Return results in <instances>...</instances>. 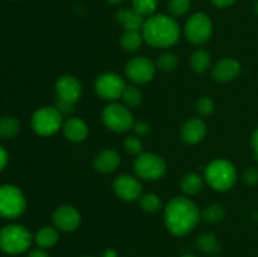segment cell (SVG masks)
<instances>
[{"mask_svg":"<svg viewBox=\"0 0 258 257\" xmlns=\"http://www.w3.org/2000/svg\"><path fill=\"white\" fill-rule=\"evenodd\" d=\"M243 181L248 185H256L258 184V169L253 168H247L243 173Z\"/></svg>","mask_w":258,"mask_h":257,"instance_id":"836d02e7","label":"cell"},{"mask_svg":"<svg viewBox=\"0 0 258 257\" xmlns=\"http://www.w3.org/2000/svg\"><path fill=\"white\" fill-rule=\"evenodd\" d=\"M103 123L115 133H125L134 126L133 113L126 106L112 103L106 106L102 112Z\"/></svg>","mask_w":258,"mask_h":257,"instance_id":"9c48e42d","label":"cell"},{"mask_svg":"<svg viewBox=\"0 0 258 257\" xmlns=\"http://www.w3.org/2000/svg\"><path fill=\"white\" fill-rule=\"evenodd\" d=\"M207 134V126L201 118H190L181 127V139L185 144L196 145L201 143Z\"/></svg>","mask_w":258,"mask_h":257,"instance_id":"2e32d148","label":"cell"},{"mask_svg":"<svg viewBox=\"0 0 258 257\" xmlns=\"http://www.w3.org/2000/svg\"><path fill=\"white\" fill-rule=\"evenodd\" d=\"M181 189L188 196H196L203 189V179L199 174L189 173L181 179Z\"/></svg>","mask_w":258,"mask_h":257,"instance_id":"44dd1931","label":"cell"},{"mask_svg":"<svg viewBox=\"0 0 258 257\" xmlns=\"http://www.w3.org/2000/svg\"><path fill=\"white\" fill-rule=\"evenodd\" d=\"M108 3H111V4H120V3L125 2V0H107Z\"/></svg>","mask_w":258,"mask_h":257,"instance_id":"60d3db41","label":"cell"},{"mask_svg":"<svg viewBox=\"0 0 258 257\" xmlns=\"http://www.w3.org/2000/svg\"><path fill=\"white\" fill-rule=\"evenodd\" d=\"M87 257H88V256H87Z\"/></svg>","mask_w":258,"mask_h":257,"instance_id":"ee69618b","label":"cell"},{"mask_svg":"<svg viewBox=\"0 0 258 257\" xmlns=\"http://www.w3.org/2000/svg\"><path fill=\"white\" fill-rule=\"evenodd\" d=\"M183 257H196V256H193V254H185V256H183Z\"/></svg>","mask_w":258,"mask_h":257,"instance_id":"7bdbcfd3","label":"cell"},{"mask_svg":"<svg viewBox=\"0 0 258 257\" xmlns=\"http://www.w3.org/2000/svg\"><path fill=\"white\" fill-rule=\"evenodd\" d=\"M134 169L139 178L145 180H156L166 173V163L163 158L151 153H143L134 163Z\"/></svg>","mask_w":258,"mask_h":257,"instance_id":"ba28073f","label":"cell"},{"mask_svg":"<svg viewBox=\"0 0 258 257\" xmlns=\"http://www.w3.org/2000/svg\"><path fill=\"white\" fill-rule=\"evenodd\" d=\"M63 134L72 143H81L87 138L88 127L81 118L71 117L63 123Z\"/></svg>","mask_w":258,"mask_h":257,"instance_id":"ac0fdd59","label":"cell"},{"mask_svg":"<svg viewBox=\"0 0 258 257\" xmlns=\"http://www.w3.org/2000/svg\"><path fill=\"white\" fill-rule=\"evenodd\" d=\"M113 190L123 201L134 202L140 198L143 193V185L135 176L123 174L113 180Z\"/></svg>","mask_w":258,"mask_h":257,"instance_id":"4fadbf2b","label":"cell"},{"mask_svg":"<svg viewBox=\"0 0 258 257\" xmlns=\"http://www.w3.org/2000/svg\"><path fill=\"white\" fill-rule=\"evenodd\" d=\"M251 145H252V149H253L254 158H256L258 160V127L253 131V134H252Z\"/></svg>","mask_w":258,"mask_h":257,"instance_id":"d590c367","label":"cell"},{"mask_svg":"<svg viewBox=\"0 0 258 257\" xmlns=\"http://www.w3.org/2000/svg\"><path fill=\"white\" fill-rule=\"evenodd\" d=\"M62 113L57 107H42L32 117V127L38 135H54L62 126Z\"/></svg>","mask_w":258,"mask_h":257,"instance_id":"52a82bcc","label":"cell"},{"mask_svg":"<svg viewBox=\"0 0 258 257\" xmlns=\"http://www.w3.org/2000/svg\"><path fill=\"white\" fill-rule=\"evenodd\" d=\"M254 10H256V13L258 14V0H257V3H256V5H254Z\"/></svg>","mask_w":258,"mask_h":257,"instance_id":"b9f144b4","label":"cell"},{"mask_svg":"<svg viewBox=\"0 0 258 257\" xmlns=\"http://www.w3.org/2000/svg\"><path fill=\"white\" fill-rule=\"evenodd\" d=\"M178 66V57L171 52H165L160 54L156 59V67L164 72H170Z\"/></svg>","mask_w":258,"mask_h":257,"instance_id":"f1b7e54d","label":"cell"},{"mask_svg":"<svg viewBox=\"0 0 258 257\" xmlns=\"http://www.w3.org/2000/svg\"><path fill=\"white\" fill-rule=\"evenodd\" d=\"M103 257H117V253H116L113 249H107V251L103 253Z\"/></svg>","mask_w":258,"mask_h":257,"instance_id":"ab89813d","label":"cell"},{"mask_svg":"<svg viewBox=\"0 0 258 257\" xmlns=\"http://www.w3.org/2000/svg\"><path fill=\"white\" fill-rule=\"evenodd\" d=\"M58 242V232L53 227H43L35 234V243L42 248H49Z\"/></svg>","mask_w":258,"mask_h":257,"instance_id":"ffe728a7","label":"cell"},{"mask_svg":"<svg viewBox=\"0 0 258 257\" xmlns=\"http://www.w3.org/2000/svg\"><path fill=\"white\" fill-rule=\"evenodd\" d=\"M144 37L143 34H140V32H135V30H126L125 33L121 37L120 43L122 45V48L127 52H135L140 48V45L143 44Z\"/></svg>","mask_w":258,"mask_h":257,"instance_id":"603a6c76","label":"cell"},{"mask_svg":"<svg viewBox=\"0 0 258 257\" xmlns=\"http://www.w3.org/2000/svg\"><path fill=\"white\" fill-rule=\"evenodd\" d=\"M126 85L122 78L116 73H103L98 76L95 82L96 93L101 98L107 101H113L122 96Z\"/></svg>","mask_w":258,"mask_h":257,"instance_id":"8fae6325","label":"cell"},{"mask_svg":"<svg viewBox=\"0 0 258 257\" xmlns=\"http://www.w3.org/2000/svg\"><path fill=\"white\" fill-rule=\"evenodd\" d=\"M179 35H180V30H179L178 23L168 15H151L144 23V40L153 47H171L178 42Z\"/></svg>","mask_w":258,"mask_h":257,"instance_id":"7a4b0ae2","label":"cell"},{"mask_svg":"<svg viewBox=\"0 0 258 257\" xmlns=\"http://www.w3.org/2000/svg\"><path fill=\"white\" fill-rule=\"evenodd\" d=\"M8 164V153L5 151V149L0 145V171L7 166Z\"/></svg>","mask_w":258,"mask_h":257,"instance_id":"8d00e7d4","label":"cell"},{"mask_svg":"<svg viewBox=\"0 0 258 257\" xmlns=\"http://www.w3.org/2000/svg\"><path fill=\"white\" fill-rule=\"evenodd\" d=\"M197 246L201 251L206 252V253H218L219 246L217 243V237L213 233H204L198 237L197 239Z\"/></svg>","mask_w":258,"mask_h":257,"instance_id":"d4e9b609","label":"cell"},{"mask_svg":"<svg viewBox=\"0 0 258 257\" xmlns=\"http://www.w3.org/2000/svg\"><path fill=\"white\" fill-rule=\"evenodd\" d=\"M134 128H135V133L140 136L146 135V134L149 133V126L146 125L145 122H143V121L135 123V125H134Z\"/></svg>","mask_w":258,"mask_h":257,"instance_id":"e575fe53","label":"cell"},{"mask_svg":"<svg viewBox=\"0 0 258 257\" xmlns=\"http://www.w3.org/2000/svg\"><path fill=\"white\" fill-rule=\"evenodd\" d=\"M155 65L149 58L138 57L128 60L125 67L126 76L133 82L136 83H148L155 76Z\"/></svg>","mask_w":258,"mask_h":257,"instance_id":"7c38bea8","label":"cell"},{"mask_svg":"<svg viewBox=\"0 0 258 257\" xmlns=\"http://www.w3.org/2000/svg\"><path fill=\"white\" fill-rule=\"evenodd\" d=\"M28 257H49V256H48L44 251H42V249H34V251H32L29 254H28Z\"/></svg>","mask_w":258,"mask_h":257,"instance_id":"f35d334b","label":"cell"},{"mask_svg":"<svg viewBox=\"0 0 258 257\" xmlns=\"http://www.w3.org/2000/svg\"><path fill=\"white\" fill-rule=\"evenodd\" d=\"M241 72V65L234 58L221 59L213 68V78L217 82H229Z\"/></svg>","mask_w":258,"mask_h":257,"instance_id":"9a60e30c","label":"cell"},{"mask_svg":"<svg viewBox=\"0 0 258 257\" xmlns=\"http://www.w3.org/2000/svg\"><path fill=\"white\" fill-rule=\"evenodd\" d=\"M120 155L115 150L106 149V150H102L96 155L95 160H93V166L98 173L108 174L115 171L117 166L120 165Z\"/></svg>","mask_w":258,"mask_h":257,"instance_id":"e0dca14e","label":"cell"},{"mask_svg":"<svg viewBox=\"0 0 258 257\" xmlns=\"http://www.w3.org/2000/svg\"><path fill=\"white\" fill-rule=\"evenodd\" d=\"M32 243V234L20 224H9L0 229V249L5 253L19 254Z\"/></svg>","mask_w":258,"mask_h":257,"instance_id":"277c9868","label":"cell"},{"mask_svg":"<svg viewBox=\"0 0 258 257\" xmlns=\"http://www.w3.org/2000/svg\"><path fill=\"white\" fill-rule=\"evenodd\" d=\"M184 32L189 42L193 44H204L208 42L213 32L211 18L204 13H196L188 19Z\"/></svg>","mask_w":258,"mask_h":257,"instance_id":"30bf717a","label":"cell"},{"mask_svg":"<svg viewBox=\"0 0 258 257\" xmlns=\"http://www.w3.org/2000/svg\"><path fill=\"white\" fill-rule=\"evenodd\" d=\"M212 3L218 8H227L236 3V0H212Z\"/></svg>","mask_w":258,"mask_h":257,"instance_id":"74e56055","label":"cell"},{"mask_svg":"<svg viewBox=\"0 0 258 257\" xmlns=\"http://www.w3.org/2000/svg\"><path fill=\"white\" fill-rule=\"evenodd\" d=\"M168 8L173 17H181L190 8V0H170Z\"/></svg>","mask_w":258,"mask_h":257,"instance_id":"4dcf8cb0","label":"cell"},{"mask_svg":"<svg viewBox=\"0 0 258 257\" xmlns=\"http://www.w3.org/2000/svg\"><path fill=\"white\" fill-rule=\"evenodd\" d=\"M224 216H226V213H224L223 207L218 206V204H212V206L206 207L202 212V217L209 223H218L224 218Z\"/></svg>","mask_w":258,"mask_h":257,"instance_id":"83f0119b","label":"cell"},{"mask_svg":"<svg viewBox=\"0 0 258 257\" xmlns=\"http://www.w3.org/2000/svg\"><path fill=\"white\" fill-rule=\"evenodd\" d=\"M214 110V102L211 97H202L197 101V111L201 115H211Z\"/></svg>","mask_w":258,"mask_h":257,"instance_id":"d6a6232c","label":"cell"},{"mask_svg":"<svg viewBox=\"0 0 258 257\" xmlns=\"http://www.w3.org/2000/svg\"><path fill=\"white\" fill-rule=\"evenodd\" d=\"M190 65L193 70L198 73L206 72L211 66V54L204 49H198L193 53L190 58Z\"/></svg>","mask_w":258,"mask_h":257,"instance_id":"cb8c5ba5","label":"cell"},{"mask_svg":"<svg viewBox=\"0 0 258 257\" xmlns=\"http://www.w3.org/2000/svg\"><path fill=\"white\" fill-rule=\"evenodd\" d=\"M159 0H133V9L141 17H151L158 8Z\"/></svg>","mask_w":258,"mask_h":257,"instance_id":"484cf974","label":"cell"},{"mask_svg":"<svg viewBox=\"0 0 258 257\" xmlns=\"http://www.w3.org/2000/svg\"><path fill=\"white\" fill-rule=\"evenodd\" d=\"M201 216V211L194 202L185 197H176L166 206L164 218L170 233L174 236H185L198 226Z\"/></svg>","mask_w":258,"mask_h":257,"instance_id":"6da1fadb","label":"cell"},{"mask_svg":"<svg viewBox=\"0 0 258 257\" xmlns=\"http://www.w3.org/2000/svg\"><path fill=\"white\" fill-rule=\"evenodd\" d=\"M206 180L216 190L226 191L236 184L237 170L231 161L216 159L206 168Z\"/></svg>","mask_w":258,"mask_h":257,"instance_id":"3957f363","label":"cell"},{"mask_svg":"<svg viewBox=\"0 0 258 257\" xmlns=\"http://www.w3.org/2000/svg\"><path fill=\"white\" fill-rule=\"evenodd\" d=\"M140 206L148 213H155L161 208V199L156 194H145L140 198Z\"/></svg>","mask_w":258,"mask_h":257,"instance_id":"f546056e","label":"cell"},{"mask_svg":"<svg viewBox=\"0 0 258 257\" xmlns=\"http://www.w3.org/2000/svg\"><path fill=\"white\" fill-rule=\"evenodd\" d=\"M55 93H57V106L62 115L73 111L75 103L80 100L82 95V85L73 76H62L55 82Z\"/></svg>","mask_w":258,"mask_h":257,"instance_id":"5b68a950","label":"cell"},{"mask_svg":"<svg viewBox=\"0 0 258 257\" xmlns=\"http://www.w3.org/2000/svg\"><path fill=\"white\" fill-rule=\"evenodd\" d=\"M122 100L128 107H136L141 103L143 100V95H141L140 90L135 86H126L125 90L122 92Z\"/></svg>","mask_w":258,"mask_h":257,"instance_id":"4316f807","label":"cell"},{"mask_svg":"<svg viewBox=\"0 0 258 257\" xmlns=\"http://www.w3.org/2000/svg\"><path fill=\"white\" fill-rule=\"evenodd\" d=\"M123 146H125L127 153L134 154V155H140V154H143L144 145L140 139L136 138V136H128V138H126Z\"/></svg>","mask_w":258,"mask_h":257,"instance_id":"1f68e13d","label":"cell"},{"mask_svg":"<svg viewBox=\"0 0 258 257\" xmlns=\"http://www.w3.org/2000/svg\"><path fill=\"white\" fill-rule=\"evenodd\" d=\"M116 19L126 30H135V32L143 30L145 23L144 17H141L134 9H120L116 14Z\"/></svg>","mask_w":258,"mask_h":257,"instance_id":"d6986e66","label":"cell"},{"mask_svg":"<svg viewBox=\"0 0 258 257\" xmlns=\"http://www.w3.org/2000/svg\"><path fill=\"white\" fill-rule=\"evenodd\" d=\"M19 121L13 116L0 117V139L14 138L19 133Z\"/></svg>","mask_w":258,"mask_h":257,"instance_id":"7402d4cb","label":"cell"},{"mask_svg":"<svg viewBox=\"0 0 258 257\" xmlns=\"http://www.w3.org/2000/svg\"><path fill=\"white\" fill-rule=\"evenodd\" d=\"M27 207L24 194L12 184L0 185V217L17 218L22 216Z\"/></svg>","mask_w":258,"mask_h":257,"instance_id":"8992f818","label":"cell"},{"mask_svg":"<svg viewBox=\"0 0 258 257\" xmlns=\"http://www.w3.org/2000/svg\"><path fill=\"white\" fill-rule=\"evenodd\" d=\"M53 223L63 232H72L80 226L81 214L75 207L62 206L53 213Z\"/></svg>","mask_w":258,"mask_h":257,"instance_id":"5bb4252c","label":"cell"}]
</instances>
